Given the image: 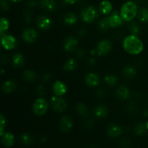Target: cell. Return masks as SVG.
<instances>
[{
	"label": "cell",
	"instance_id": "cell-1",
	"mask_svg": "<svg viewBox=\"0 0 148 148\" xmlns=\"http://www.w3.org/2000/svg\"><path fill=\"white\" fill-rule=\"evenodd\" d=\"M123 48L129 54L138 55L143 52L144 44L138 36L131 34L124 38Z\"/></svg>",
	"mask_w": 148,
	"mask_h": 148
},
{
	"label": "cell",
	"instance_id": "cell-2",
	"mask_svg": "<svg viewBox=\"0 0 148 148\" xmlns=\"http://www.w3.org/2000/svg\"><path fill=\"white\" fill-rule=\"evenodd\" d=\"M138 11V7L135 1H128L122 4L119 14L124 21L130 22L137 16Z\"/></svg>",
	"mask_w": 148,
	"mask_h": 148
},
{
	"label": "cell",
	"instance_id": "cell-3",
	"mask_svg": "<svg viewBox=\"0 0 148 148\" xmlns=\"http://www.w3.org/2000/svg\"><path fill=\"white\" fill-rule=\"evenodd\" d=\"M81 18L86 23H92L99 17L98 10L93 6H87L81 10Z\"/></svg>",
	"mask_w": 148,
	"mask_h": 148
},
{
	"label": "cell",
	"instance_id": "cell-4",
	"mask_svg": "<svg viewBox=\"0 0 148 148\" xmlns=\"http://www.w3.org/2000/svg\"><path fill=\"white\" fill-rule=\"evenodd\" d=\"M49 104L48 102L43 98H39L34 101L32 106L33 112L38 116H43L48 111Z\"/></svg>",
	"mask_w": 148,
	"mask_h": 148
},
{
	"label": "cell",
	"instance_id": "cell-5",
	"mask_svg": "<svg viewBox=\"0 0 148 148\" xmlns=\"http://www.w3.org/2000/svg\"><path fill=\"white\" fill-rule=\"evenodd\" d=\"M51 105L53 111L57 112H63L67 107L66 101L61 96L54 95L51 99Z\"/></svg>",
	"mask_w": 148,
	"mask_h": 148
},
{
	"label": "cell",
	"instance_id": "cell-6",
	"mask_svg": "<svg viewBox=\"0 0 148 148\" xmlns=\"http://www.w3.org/2000/svg\"><path fill=\"white\" fill-rule=\"evenodd\" d=\"M1 38V46L5 50H12L17 47V40L13 36L4 34Z\"/></svg>",
	"mask_w": 148,
	"mask_h": 148
},
{
	"label": "cell",
	"instance_id": "cell-7",
	"mask_svg": "<svg viewBox=\"0 0 148 148\" xmlns=\"http://www.w3.org/2000/svg\"><path fill=\"white\" fill-rule=\"evenodd\" d=\"M112 49V43L110 40H102L98 43L96 48V53L99 56H106L111 52Z\"/></svg>",
	"mask_w": 148,
	"mask_h": 148
},
{
	"label": "cell",
	"instance_id": "cell-8",
	"mask_svg": "<svg viewBox=\"0 0 148 148\" xmlns=\"http://www.w3.org/2000/svg\"><path fill=\"white\" fill-rule=\"evenodd\" d=\"M38 33L35 29L33 28H26L23 30L22 33V38L23 40L26 43H34L38 38Z\"/></svg>",
	"mask_w": 148,
	"mask_h": 148
},
{
	"label": "cell",
	"instance_id": "cell-9",
	"mask_svg": "<svg viewBox=\"0 0 148 148\" xmlns=\"http://www.w3.org/2000/svg\"><path fill=\"white\" fill-rule=\"evenodd\" d=\"M67 90V88L64 82L61 80H56L52 85V91L56 96H63Z\"/></svg>",
	"mask_w": 148,
	"mask_h": 148
},
{
	"label": "cell",
	"instance_id": "cell-10",
	"mask_svg": "<svg viewBox=\"0 0 148 148\" xmlns=\"http://www.w3.org/2000/svg\"><path fill=\"white\" fill-rule=\"evenodd\" d=\"M72 127H73V121L71 117L68 116H63L61 118L59 122V128L61 131L63 132H68L72 130Z\"/></svg>",
	"mask_w": 148,
	"mask_h": 148
},
{
	"label": "cell",
	"instance_id": "cell-11",
	"mask_svg": "<svg viewBox=\"0 0 148 148\" xmlns=\"http://www.w3.org/2000/svg\"><path fill=\"white\" fill-rule=\"evenodd\" d=\"M78 45V40L73 36H69L64 42V49L66 52H73Z\"/></svg>",
	"mask_w": 148,
	"mask_h": 148
},
{
	"label": "cell",
	"instance_id": "cell-12",
	"mask_svg": "<svg viewBox=\"0 0 148 148\" xmlns=\"http://www.w3.org/2000/svg\"><path fill=\"white\" fill-rule=\"evenodd\" d=\"M108 19V21H109L110 26L111 27H119L120 25H122L123 21H124L120 14L117 11H114L112 13H111Z\"/></svg>",
	"mask_w": 148,
	"mask_h": 148
},
{
	"label": "cell",
	"instance_id": "cell-13",
	"mask_svg": "<svg viewBox=\"0 0 148 148\" xmlns=\"http://www.w3.org/2000/svg\"><path fill=\"white\" fill-rule=\"evenodd\" d=\"M52 25V22L49 17L46 15H41L38 17L37 26L42 30H46L50 28Z\"/></svg>",
	"mask_w": 148,
	"mask_h": 148
},
{
	"label": "cell",
	"instance_id": "cell-14",
	"mask_svg": "<svg viewBox=\"0 0 148 148\" xmlns=\"http://www.w3.org/2000/svg\"><path fill=\"white\" fill-rule=\"evenodd\" d=\"M39 5L45 11L52 12L56 10L57 4L55 0H40Z\"/></svg>",
	"mask_w": 148,
	"mask_h": 148
},
{
	"label": "cell",
	"instance_id": "cell-15",
	"mask_svg": "<svg viewBox=\"0 0 148 148\" xmlns=\"http://www.w3.org/2000/svg\"><path fill=\"white\" fill-rule=\"evenodd\" d=\"M107 133L109 137H112V138H116L122 134V130L118 124H111L108 125V128H107Z\"/></svg>",
	"mask_w": 148,
	"mask_h": 148
},
{
	"label": "cell",
	"instance_id": "cell-16",
	"mask_svg": "<svg viewBox=\"0 0 148 148\" xmlns=\"http://www.w3.org/2000/svg\"><path fill=\"white\" fill-rule=\"evenodd\" d=\"M85 82L87 85L90 87H96L100 82V79L98 75L94 72H90L88 74L85 78Z\"/></svg>",
	"mask_w": 148,
	"mask_h": 148
},
{
	"label": "cell",
	"instance_id": "cell-17",
	"mask_svg": "<svg viewBox=\"0 0 148 148\" xmlns=\"http://www.w3.org/2000/svg\"><path fill=\"white\" fill-rule=\"evenodd\" d=\"M117 97L122 100H127L130 97V90L126 85H119L116 90Z\"/></svg>",
	"mask_w": 148,
	"mask_h": 148
},
{
	"label": "cell",
	"instance_id": "cell-18",
	"mask_svg": "<svg viewBox=\"0 0 148 148\" xmlns=\"http://www.w3.org/2000/svg\"><path fill=\"white\" fill-rule=\"evenodd\" d=\"M99 10L104 15H108L113 10V5L108 0H103L99 4Z\"/></svg>",
	"mask_w": 148,
	"mask_h": 148
},
{
	"label": "cell",
	"instance_id": "cell-19",
	"mask_svg": "<svg viewBox=\"0 0 148 148\" xmlns=\"http://www.w3.org/2000/svg\"><path fill=\"white\" fill-rule=\"evenodd\" d=\"M1 88H2V91L4 93H11L17 89V84L12 79H7L3 83Z\"/></svg>",
	"mask_w": 148,
	"mask_h": 148
},
{
	"label": "cell",
	"instance_id": "cell-20",
	"mask_svg": "<svg viewBox=\"0 0 148 148\" xmlns=\"http://www.w3.org/2000/svg\"><path fill=\"white\" fill-rule=\"evenodd\" d=\"M108 109L106 106L98 105L94 108V114L98 119H103L108 116Z\"/></svg>",
	"mask_w": 148,
	"mask_h": 148
},
{
	"label": "cell",
	"instance_id": "cell-21",
	"mask_svg": "<svg viewBox=\"0 0 148 148\" xmlns=\"http://www.w3.org/2000/svg\"><path fill=\"white\" fill-rule=\"evenodd\" d=\"M2 138V143L6 147H10L14 145V137L12 133L4 132V134L1 136Z\"/></svg>",
	"mask_w": 148,
	"mask_h": 148
},
{
	"label": "cell",
	"instance_id": "cell-22",
	"mask_svg": "<svg viewBox=\"0 0 148 148\" xmlns=\"http://www.w3.org/2000/svg\"><path fill=\"white\" fill-rule=\"evenodd\" d=\"M12 64L15 68L21 67L24 64V56L20 53H14L12 57Z\"/></svg>",
	"mask_w": 148,
	"mask_h": 148
},
{
	"label": "cell",
	"instance_id": "cell-23",
	"mask_svg": "<svg viewBox=\"0 0 148 148\" xmlns=\"http://www.w3.org/2000/svg\"><path fill=\"white\" fill-rule=\"evenodd\" d=\"M136 74H137L136 69L134 66H131V65L126 66L123 69V75H124V77L128 78V79L134 77Z\"/></svg>",
	"mask_w": 148,
	"mask_h": 148
},
{
	"label": "cell",
	"instance_id": "cell-24",
	"mask_svg": "<svg viewBox=\"0 0 148 148\" xmlns=\"http://www.w3.org/2000/svg\"><path fill=\"white\" fill-rule=\"evenodd\" d=\"M77 21V17L76 14L73 12H67L64 17V22L68 25H72Z\"/></svg>",
	"mask_w": 148,
	"mask_h": 148
},
{
	"label": "cell",
	"instance_id": "cell-25",
	"mask_svg": "<svg viewBox=\"0 0 148 148\" xmlns=\"http://www.w3.org/2000/svg\"><path fill=\"white\" fill-rule=\"evenodd\" d=\"M77 67V64L76 62L74 59L72 58H69L65 62L63 66V69L65 71H67V72H72L74 71Z\"/></svg>",
	"mask_w": 148,
	"mask_h": 148
},
{
	"label": "cell",
	"instance_id": "cell-26",
	"mask_svg": "<svg viewBox=\"0 0 148 148\" xmlns=\"http://www.w3.org/2000/svg\"><path fill=\"white\" fill-rule=\"evenodd\" d=\"M76 111L81 116L86 117L88 115V107H87L85 104L82 103H79L77 104Z\"/></svg>",
	"mask_w": 148,
	"mask_h": 148
},
{
	"label": "cell",
	"instance_id": "cell-27",
	"mask_svg": "<svg viewBox=\"0 0 148 148\" xmlns=\"http://www.w3.org/2000/svg\"><path fill=\"white\" fill-rule=\"evenodd\" d=\"M138 19L142 22L147 23L148 22V8L147 7H143L138 11L137 14Z\"/></svg>",
	"mask_w": 148,
	"mask_h": 148
},
{
	"label": "cell",
	"instance_id": "cell-28",
	"mask_svg": "<svg viewBox=\"0 0 148 148\" xmlns=\"http://www.w3.org/2000/svg\"><path fill=\"white\" fill-rule=\"evenodd\" d=\"M20 140V142L23 145H30L33 143V136L31 134H28V133H24V134H21Z\"/></svg>",
	"mask_w": 148,
	"mask_h": 148
},
{
	"label": "cell",
	"instance_id": "cell-29",
	"mask_svg": "<svg viewBox=\"0 0 148 148\" xmlns=\"http://www.w3.org/2000/svg\"><path fill=\"white\" fill-rule=\"evenodd\" d=\"M23 77L27 82H33L37 78V75L32 70H25L23 74Z\"/></svg>",
	"mask_w": 148,
	"mask_h": 148
},
{
	"label": "cell",
	"instance_id": "cell-30",
	"mask_svg": "<svg viewBox=\"0 0 148 148\" xmlns=\"http://www.w3.org/2000/svg\"><path fill=\"white\" fill-rule=\"evenodd\" d=\"M10 27V22L5 17H1L0 20V34L1 36L4 35V32L7 31Z\"/></svg>",
	"mask_w": 148,
	"mask_h": 148
},
{
	"label": "cell",
	"instance_id": "cell-31",
	"mask_svg": "<svg viewBox=\"0 0 148 148\" xmlns=\"http://www.w3.org/2000/svg\"><path fill=\"white\" fill-rule=\"evenodd\" d=\"M104 81H105V82L108 85V86L114 87L117 84V82H118V78H117V77L114 76V75H108L105 77Z\"/></svg>",
	"mask_w": 148,
	"mask_h": 148
},
{
	"label": "cell",
	"instance_id": "cell-32",
	"mask_svg": "<svg viewBox=\"0 0 148 148\" xmlns=\"http://www.w3.org/2000/svg\"><path fill=\"white\" fill-rule=\"evenodd\" d=\"M129 30L132 35L138 36L140 33V27L136 22H131L129 25Z\"/></svg>",
	"mask_w": 148,
	"mask_h": 148
},
{
	"label": "cell",
	"instance_id": "cell-33",
	"mask_svg": "<svg viewBox=\"0 0 148 148\" xmlns=\"http://www.w3.org/2000/svg\"><path fill=\"white\" fill-rule=\"evenodd\" d=\"M98 25L100 30H103V31H106V30H108L109 27H111L108 17H104V18L101 19L99 21V23H98Z\"/></svg>",
	"mask_w": 148,
	"mask_h": 148
},
{
	"label": "cell",
	"instance_id": "cell-34",
	"mask_svg": "<svg viewBox=\"0 0 148 148\" xmlns=\"http://www.w3.org/2000/svg\"><path fill=\"white\" fill-rule=\"evenodd\" d=\"M146 130V125H145L143 123H140V124H137L135 127V130H134V132H135V134L138 136L143 135V134L145 133Z\"/></svg>",
	"mask_w": 148,
	"mask_h": 148
},
{
	"label": "cell",
	"instance_id": "cell-35",
	"mask_svg": "<svg viewBox=\"0 0 148 148\" xmlns=\"http://www.w3.org/2000/svg\"><path fill=\"white\" fill-rule=\"evenodd\" d=\"M6 125V119L4 115L1 114L0 116V135L2 136L4 133V127Z\"/></svg>",
	"mask_w": 148,
	"mask_h": 148
},
{
	"label": "cell",
	"instance_id": "cell-36",
	"mask_svg": "<svg viewBox=\"0 0 148 148\" xmlns=\"http://www.w3.org/2000/svg\"><path fill=\"white\" fill-rule=\"evenodd\" d=\"M0 6L3 11H7L10 8V4H9L8 0H1L0 1Z\"/></svg>",
	"mask_w": 148,
	"mask_h": 148
},
{
	"label": "cell",
	"instance_id": "cell-37",
	"mask_svg": "<svg viewBox=\"0 0 148 148\" xmlns=\"http://www.w3.org/2000/svg\"><path fill=\"white\" fill-rule=\"evenodd\" d=\"M24 20H25L26 21V23H30V22H31V20H32V13H31V12L30 11H29V10H27V11H25V13H24Z\"/></svg>",
	"mask_w": 148,
	"mask_h": 148
},
{
	"label": "cell",
	"instance_id": "cell-38",
	"mask_svg": "<svg viewBox=\"0 0 148 148\" xmlns=\"http://www.w3.org/2000/svg\"><path fill=\"white\" fill-rule=\"evenodd\" d=\"M121 147L123 148H129L130 146V142L128 138H123L121 141Z\"/></svg>",
	"mask_w": 148,
	"mask_h": 148
},
{
	"label": "cell",
	"instance_id": "cell-39",
	"mask_svg": "<svg viewBox=\"0 0 148 148\" xmlns=\"http://www.w3.org/2000/svg\"><path fill=\"white\" fill-rule=\"evenodd\" d=\"M37 92L40 95H44L46 94V88L43 85H39L37 88Z\"/></svg>",
	"mask_w": 148,
	"mask_h": 148
},
{
	"label": "cell",
	"instance_id": "cell-40",
	"mask_svg": "<svg viewBox=\"0 0 148 148\" xmlns=\"http://www.w3.org/2000/svg\"><path fill=\"white\" fill-rule=\"evenodd\" d=\"M94 124H95V121L92 119H89L88 120H87L86 122H85V126L86 128H90V127H93Z\"/></svg>",
	"mask_w": 148,
	"mask_h": 148
},
{
	"label": "cell",
	"instance_id": "cell-41",
	"mask_svg": "<svg viewBox=\"0 0 148 148\" xmlns=\"http://www.w3.org/2000/svg\"><path fill=\"white\" fill-rule=\"evenodd\" d=\"M127 108H128V111L130 112L133 113V114H134L136 112V111H137V107H136V106L134 103L130 104Z\"/></svg>",
	"mask_w": 148,
	"mask_h": 148
},
{
	"label": "cell",
	"instance_id": "cell-42",
	"mask_svg": "<svg viewBox=\"0 0 148 148\" xmlns=\"http://www.w3.org/2000/svg\"><path fill=\"white\" fill-rule=\"evenodd\" d=\"M37 1L36 0H27V5L29 7H34L37 5Z\"/></svg>",
	"mask_w": 148,
	"mask_h": 148
},
{
	"label": "cell",
	"instance_id": "cell-43",
	"mask_svg": "<svg viewBox=\"0 0 148 148\" xmlns=\"http://www.w3.org/2000/svg\"><path fill=\"white\" fill-rule=\"evenodd\" d=\"M97 95H98V97L99 98H104L106 96V93L105 92H104V90H98V92H97Z\"/></svg>",
	"mask_w": 148,
	"mask_h": 148
},
{
	"label": "cell",
	"instance_id": "cell-44",
	"mask_svg": "<svg viewBox=\"0 0 148 148\" xmlns=\"http://www.w3.org/2000/svg\"><path fill=\"white\" fill-rule=\"evenodd\" d=\"M84 55H85V51H84L83 49H79V50H77V56L78 57L82 58L84 56Z\"/></svg>",
	"mask_w": 148,
	"mask_h": 148
},
{
	"label": "cell",
	"instance_id": "cell-45",
	"mask_svg": "<svg viewBox=\"0 0 148 148\" xmlns=\"http://www.w3.org/2000/svg\"><path fill=\"white\" fill-rule=\"evenodd\" d=\"M88 64H89L90 66H94V65L96 64V60H95V58L92 57L90 58V59H89V60H88Z\"/></svg>",
	"mask_w": 148,
	"mask_h": 148
},
{
	"label": "cell",
	"instance_id": "cell-46",
	"mask_svg": "<svg viewBox=\"0 0 148 148\" xmlns=\"http://www.w3.org/2000/svg\"><path fill=\"white\" fill-rule=\"evenodd\" d=\"M77 0H64V1L66 4H75V3L77 2Z\"/></svg>",
	"mask_w": 148,
	"mask_h": 148
},
{
	"label": "cell",
	"instance_id": "cell-47",
	"mask_svg": "<svg viewBox=\"0 0 148 148\" xmlns=\"http://www.w3.org/2000/svg\"><path fill=\"white\" fill-rule=\"evenodd\" d=\"M51 75L50 74H45L43 77V80L44 81L49 80V79L51 78Z\"/></svg>",
	"mask_w": 148,
	"mask_h": 148
},
{
	"label": "cell",
	"instance_id": "cell-48",
	"mask_svg": "<svg viewBox=\"0 0 148 148\" xmlns=\"http://www.w3.org/2000/svg\"><path fill=\"white\" fill-rule=\"evenodd\" d=\"M79 36H81V37H82V35H84L85 34V31H84L83 30H79Z\"/></svg>",
	"mask_w": 148,
	"mask_h": 148
},
{
	"label": "cell",
	"instance_id": "cell-49",
	"mask_svg": "<svg viewBox=\"0 0 148 148\" xmlns=\"http://www.w3.org/2000/svg\"><path fill=\"white\" fill-rule=\"evenodd\" d=\"M10 1H12L14 3H19L20 2V1H22V0H10Z\"/></svg>",
	"mask_w": 148,
	"mask_h": 148
},
{
	"label": "cell",
	"instance_id": "cell-50",
	"mask_svg": "<svg viewBox=\"0 0 148 148\" xmlns=\"http://www.w3.org/2000/svg\"><path fill=\"white\" fill-rule=\"evenodd\" d=\"M144 116L148 117V110H146V111L144 112Z\"/></svg>",
	"mask_w": 148,
	"mask_h": 148
},
{
	"label": "cell",
	"instance_id": "cell-51",
	"mask_svg": "<svg viewBox=\"0 0 148 148\" xmlns=\"http://www.w3.org/2000/svg\"><path fill=\"white\" fill-rule=\"evenodd\" d=\"M145 125H146V128H147V130H148V121L147 122V124H145Z\"/></svg>",
	"mask_w": 148,
	"mask_h": 148
},
{
	"label": "cell",
	"instance_id": "cell-52",
	"mask_svg": "<svg viewBox=\"0 0 148 148\" xmlns=\"http://www.w3.org/2000/svg\"><path fill=\"white\" fill-rule=\"evenodd\" d=\"M89 148H96L95 147H93V146H91V147H90Z\"/></svg>",
	"mask_w": 148,
	"mask_h": 148
}]
</instances>
